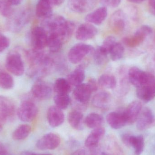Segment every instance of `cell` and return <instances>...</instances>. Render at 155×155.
I'll use <instances>...</instances> for the list:
<instances>
[{
  "label": "cell",
  "instance_id": "cell-34",
  "mask_svg": "<svg viewBox=\"0 0 155 155\" xmlns=\"http://www.w3.org/2000/svg\"><path fill=\"white\" fill-rule=\"evenodd\" d=\"M14 81L12 77L5 72H0V87L4 89H11L13 87Z\"/></svg>",
  "mask_w": 155,
  "mask_h": 155
},
{
  "label": "cell",
  "instance_id": "cell-26",
  "mask_svg": "<svg viewBox=\"0 0 155 155\" xmlns=\"http://www.w3.org/2000/svg\"><path fill=\"white\" fill-rule=\"evenodd\" d=\"M63 40L56 34L50 33L48 35L47 46L52 52L59 51L62 47Z\"/></svg>",
  "mask_w": 155,
  "mask_h": 155
},
{
  "label": "cell",
  "instance_id": "cell-3",
  "mask_svg": "<svg viewBox=\"0 0 155 155\" xmlns=\"http://www.w3.org/2000/svg\"><path fill=\"white\" fill-rule=\"evenodd\" d=\"M95 49L92 45L79 43L74 45L68 53L69 61L73 64L80 62L84 58L90 53H93Z\"/></svg>",
  "mask_w": 155,
  "mask_h": 155
},
{
  "label": "cell",
  "instance_id": "cell-52",
  "mask_svg": "<svg viewBox=\"0 0 155 155\" xmlns=\"http://www.w3.org/2000/svg\"><path fill=\"white\" fill-rule=\"evenodd\" d=\"M155 126V117H154V119L153 123V125H152V126Z\"/></svg>",
  "mask_w": 155,
  "mask_h": 155
},
{
  "label": "cell",
  "instance_id": "cell-6",
  "mask_svg": "<svg viewBox=\"0 0 155 155\" xmlns=\"http://www.w3.org/2000/svg\"><path fill=\"white\" fill-rule=\"evenodd\" d=\"M60 136L55 133H50L44 135L36 143V147L41 150H52L57 148L61 144Z\"/></svg>",
  "mask_w": 155,
  "mask_h": 155
},
{
  "label": "cell",
  "instance_id": "cell-8",
  "mask_svg": "<svg viewBox=\"0 0 155 155\" xmlns=\"http://www.w3.org/2000/svg\"><path fill=\"white\" fill-rule=\"evenodd\" d=\"M31 93L37 99L47 100L51 97L52 90L48 83L41 80H38L33 85Z\"/></svg>",
  "mask_w": 155,
  "mask_h": 155
},
{
  "label": "cell",
  "instance_id": "cell-39",
  "mask_svg": "<svg viewBox=\"0 0 155 155\" xmlns=\"http://www.w3.org/2000/svg\"><path fill=\"white\" fill-rule=\"evenodd\" d=\"M10 44V41L8 37L0 34V52L7 49Z\"/></svg>",
  "mask_w": 155,
  "mask_h": 155
},
{
  "label": "cell",
  "instance_id": "cell-41",
  "mask_svg": "<svg viewBox=\"0 0 155 155\" xmlns=\"http://www.w3.org/2000/svg\"><path fill=\"white\" fill-rule=\"evenodd\" d=\"M87 84L91 88L92 92H96L97 91L98 88V87H97L98 83H97L96 81L94 78H91L89 79Z\"/></svg>",
  "mask_w": 155,
  "mask_h": 155
},
{
  "label": "cell",
  "instance_id": "cell-46",
  "mask_svg": "<svg viewBox=\"0 0 155 155\" xmlns=\"http://www.w3.org/2000/svg\"><path fill=\"white\" fill-rule=\"evenodd\" d=\"M12 5H18L22 2L23 0H7Z\"/></svg>",
  "mask_w": 155,
  "mask_h": 155
},
{
  "label": "cell",
  "instance_id": "cell-24",
  "mask_svg": "<svg viewBox=\"0 0 155 155\" xmlns=\"http://www.w3.org/2000/svg\"><path fill=\"white\" fill-rule=\"evenodd\" d=\"M106 149L110 155H124L123 151L116 137L114 136H108L105 142Z\"/></svg>",
  "mask_w": 155,
  "mask_h": 155
},
{
  "label": "cell",
  "instance_id": "cell-9",
  "mask_svg": "<svg viewBox=\"0 0 155 155\" xmlns=\"http://www.w3.org/2000/svg\"><path fill=\"white\" fill-rule=\"evenodd\" d=\"M7 23L8 29L13 32L20 31L28 21V13L25 11H20L16 14L12 15L9 18Z\"/></svg>",
  "mask_w": 155,
  "mask_h": 155
},
{
  "label": "cell",
  "instance_id": "cell-40",
  "mask_svg": "<svg viewBox=\"0 0 155 155\" xmlns=\"http://www.w3.org/2000/svg\"><path fill=\"white\" fill-rule=\"evenodd\" d=\"M121 0H104V3L107 6L116 8L120 5Z\"/></svg>",
  "mask_w": 155,
  "mask_h": 155
},
{
  "label": "cell",
  "instance_id": "cell-11",
  "mask_svg": "<svg viewBox=\"0 0 155 155\" xmlns=\"http://www.w3.org/2000/svg\"><path fill=\"white\" fill-rule=\"evenodd\" d=\"M97 33L96 27L92 24L87 22L78 26L75 33V36L78 41H86L93 39Z\"/></svg>",
  "mask_w": 155,
  "mask_h": 155
},
{
  "label": "cell",
  "instance_id": "cell-19",
  "mask_svg": "<svg viewBox=\"0 0 155 155\" xmlns=\"http://www.w3.org/2000/svg\"><path fill=\"white\" fill-rule=\"evenodd\" d=\"M105 129L102 127L93 129L85 142L86 147L90 149L98 146L99 141L104 136Z\"/></svg>",
  "mask_w": 155,
  "mask_h": 155
},
{
  "label": "cell",
  "instance_id": "cell-14",
  "mask_svg": "<svg viewBox=\"0 0 155 155\" xmlns=\"http://www.w3.org/2000/svg\"><path fill=\"white\" fill-rule=\"evenodd\" d=\"M154 116L149 108L145 107L142 109L137 120V127L138 130L143 131L152 127Z\"/></svg>",
  "mask_w": 155,
  "mask_h": 155
},
{
  "label": "cell",
  "instance_id": "cell-22",
  "mask_svg": "<svg viewBox=\"0 0 155 155\" xmlns=\"http://www.w3.org/2000/svg\"><path fill=\"white\" fill-rule=\"evenodd\" d=\"M52 7L49 0H39L36 6V15L44 19L48 18L53 15Z\"/></svg>",
  "mask_w": 155,
  "mask_h": 155
},
{
  "label": "cell",
  "instance_id": "cell-35",
  "mask_svg": "<svg viewBox=\"0 0 155 155\" xmlns=\"http://www.w3.org/2000/svg\"><path fill=\"white\" fill-rule=\"evenodd\" d=\"M124 53V48L122 44L116 42L110 51L109 54L112 61H115L120 60Z\"/></svg>",
  "mask_w": 155,
  "mask_h": 155
},
{
  "label": "cell",
  "instance_id": "cell-50",
  "mask_svg": "<svg viewBox=\"0 0 155 155\" xmlns=\"http://www.w3.org/2000/svg\"><path fill=\"white\" fill-rule=\"evenodd\" d=\"M21 155H39L34 153H31L29 152H25L23 153Z\"/></svg>",
  "mask_w": 155,
  "mask_h": 155
},
{
  "label": "cell",
  "instance_id": "cell-33",
  "mask_svg": "<svg viewBox=\"0 0 155 155\" xmlns=\"http://www.w3.org/2000/svg\"><path fill=\"white\" fill-rule=\"evenodd\" d=\"M54 100L55 106L61 110L66 109L71 103V98L69 94H57L54 96Z\"/></svg>",
  "mask_w": 155,
  "mask_h": 155
},
{
  "label": "cell",
  "instance_id": "cell-10",
  "mask_svg": "<svg viewBox=\"0 0 155 155\" xmlns=\"http://www.w3.org/2000/svg\"><path fill=\"white\" fill-rule=\"evenodd\" d=\"M97 3V0H69L70 10L77 13H84L93 10Z\"/></svg>",
  "mask_w": 155,
  "mask_h": 155
},
{
  "label": "cell",
  "instance_id": "cell-13",
  "mask_svg": "<svg viewBox=\"0 0 155 155\" xmlns=\"http://www.w3.org/2000/svg\"><path fill=\"white\" fill-rule=\"evenodd\" d=\"M127 17L122 10L116 11L110 19V25L114 31L121 32L124 30L126 25Z\"/></svg>",
  "mask_w": 155,
  "mask_h": 155
},
{
  "label": "cell",
  "instance_id": "cell-51",
  "mask_svg": "<svg viewBox=\"0 0 155 155\" xmlns=\"http://www.w3.org/2000/svg\"><path fill=\"white\" fill-rule=\"evenodd\" d=\"M100 155H110L107 153H102Z\"/></svg>",
  "mask_w": 155,
  "mask_h": 155
},
{
  "label": "cell",
  "instance_id": "cell-37",
  "mask_svg": "<svg viewBox=\"0 0 155 155\" xmlns=\"http://www.w3.org/2000/svg\"><path fill=\"white\" fill-rule=\"evenodd\" d=\"M12 6L7 0H0V14L4 17L10 18L14 13Z\"/></svg>",
  "mask_w": 155,
  "mask_h": 155
},
{
  "label": "cell",
  "instance_id": "cell-25",
  "mask_svg": "<svg viewBox=\"0 0 155 155\" xmlns=\"http://www.w3.org/2000/svg\"><path fill=\"white\" fill-rule=\"evenodd\" d=\"M85 77V73L84 67L80 65L68 75L67 80L71 85L76 87L83 83Z\"/></svg>",
  "mask_w": 155,
  "mask_h": 155
},
{
  "label": "cell",
  "instance_id": "cell-43",
  "mask_svg": "<svg viewBox=\"0 0 155 155\" xmlns=\"http://www.w3.org/2000/svg\"><path fill=\"white\" fill-rule=\"evenodd\" d=\"M131 135L128 134H124L122 136V142L127 146L130 147L129 144V139H130V136Z\"/></svg>",
  "mask_w": 155,
  "mask_h": 155
},
{
  "label": "cell",
  "instance_id": "cell-15",
  "mask_svg": "<svg viewBox=\"0 0 155 155\" xmlns=\"http://www.w3.org/2000/svg\"><path fill=\"white\" fill-rule=\"evenodd\" d=\"M107 121L110 127L114 129H119L127 124L125 112H113L107 116Z\"/></svg>",
  "mask_w": 155,
  "mask_h": 155
},
{
  "label": "cell",
  "instance_id": "cell-20",
  "mask_svg": "<svg viewBox=\"0 0 155 155\" xmlns=\"http://www.w3.org/2000/svg\"><path fill=\"white\" fill-rule=\"evenodd\" d=\"M111 99V95L109 92L106 91H100L93 97L92 104L97 108L106 109L109 106Z\"/></svg>",
  "mask_w": 155,
  "mask_h": 155
},
{
  "label": "cell",
  "instance_id": "cell-38",
  "mask_svg": "<svg viewBox=\"0 0 155 155\" xmlns=\"http://www.w3.org/2000/svg\"><path fill=\"white\" fill-rule=\"evenodd\" d=\"M93 54L95 62L97 64H103L107 60V55L102 52L99 49V47H97L96 50H94Z\"/></svg>",
  "mask_w": 155,
  "mask_h": 155
},
{
  "label": "cell",
  "instance_id": "cell-27",
  "mask_svg": "<svg viewBox=\"0 0 155 155\" xmlns=\"http://www.w3.org/2000/svg\"><path fill=\"white\" fill-rule=\"evenodd\" d=\"M104 118L102 116L95 113H92L87 115L84 119L86 125L91 129H95L102 127Z\"/></svg>",
  "mask_w": 155,
  "mask_h": 155
},
{
  "label": "cell",
  "instance_id": "cell-48",
  "mask_svg": "<svg viewBox=\"0 0 155 155\" xmlns=\"http://www.w3.org/2000/svg\"><path fill=\"white\" fill-rule=\"evenodd\" d=\"M150 7L155 12V0H148Z\"/></svg>",
  "mask_w": 155,
  "mask_h": 155
},
{
  "label": "cell",
  "instance_id": "cell-29",
  "mask_svg": "<svg viewBox=\"0 0 155 155\" xmlns=\"http://www.w3.org/2000/svg\"><path fill=\"white\" fill-rule=\"evenodd\" d=\"M130 147L134 149L135 153L137 155H140L143 153L144 148V139L142 135L130 136L129 139Z\"/></svg>",
  "mask_w": 155,
  "mask_h": 155
},
{
  "label": "cell",
  "instance_id": "cell-21",
  "mask_svg": "<svg viewBox=\"0 0 155 155\" xmlns=\"http://www.w3.org/2000/svg\"><path fill=\"white\" fill-rule=\"evenodd\" d=\"M68 119L69 124L74 129L77 130L84 129V119L82 112L76 110L72 111L69 113Z\"/></svg>",
  "mask_w": 155,
  "mask_h": 155
},
{
  "label": "cell",
  "instance_id": "cell-30",
  "mask_svg": "<svg viewBox=\"0 0 155 155\" xmlns=\"http://www.w3.org/2000/svg\"><path fill=\"white\" fill-rule=\"evenodd\" d=\"M97 83L101 87L113 89L116 87L117 80L114 75L105 74L99 77Z\"/></svg>",
  "mask_w": 155,
  "mask_h": 155
},
{
  "label": "cell",
  "instance_id": "cell-49",
  "mask_svg": "<svg viewBox=\"0 0 155 155\" xmlns=\"http://www.w3.org/2000/svg\"><path fill=\"white\" fill-rule=\"evenodd\" d=\"M130 2L134 3L140 4L143 2L145 0H127Z\"/></svg>",
  "mask_w": 155,
  "mask_h": 155
},
{
  "label": "cell",
  "instance_id": "cell-5",
  "mask_svg": "<svg viewBox=\"0 0 155 155\" xmlns=\"http://www.w3.org/2000/svg\"><path fill=\"white\" fill-rule=\"evenodd\" d=\"M31 38L33 50L42 51L47 46L48 34L42 26H36L32 29Z\"/></svg>",
  "mask_w": 155,
  "mask_h": 155
},
{
  "label": "cell",
  "instance_id": "cell-7",
  "mask_svg": "<svg viewBox=\"0 0 155 155\" xmlns=\"http://www.w3.org/2000/svg\"><path fill=\"white\" fill-rule=\"evenodd\" d=\"M15 113V106L10 98L0 95V125L12 118Z\"/></svg>",
  "mask_w": 155,
  "mask_h": 155
},
{
  "label": "cell",
  "instance_id": "cell-32",
  "mask_svg": "<svg viewBox=\"0 0 155 155\" xmlns=\"http://www.w3.org/2000/svg\"><path fill=\"white\" fill-rule=\"evenodd\" d=\"M31 127L28 124H22L15 129L12 134V138L15 140H21L26 138L31 132Z\"/></svg>",
  "mask_w": 155,
  "mask_h": 155
},
{
  "label": "cell",
  "instance_id": "cell-12",
  "mask_svg": "<svg viewBox=\"0 0 155 155\" xmlns=\"http://www.w3.org/2000/svg\"><path fill=\"white\" fill-rule=\"evenodd\" d=\"M47 118L49 125L56 127L62 124L64 121V115L62 110L56 106L50 107L47 113Z\"/></svg>",
  "mask_w": 155,
  "mask_h": 155
},
{
  "label": "cell",
  "instance_id": "cell-23",
  "mask_svg": "<svg viewBox=\"0 0 155 155\" xmlns=\"http://www.w3.org/2000/svg\"><path fill=\"white\" fill-rule=\"evenodd\" d=\"M137 95L144 102H148L155 97V83L151 85L143 86L137 87Z\"/></svg>",
  "mask_w": 155,
  "mask_h": 155
},
{
  "label": "cell",
  "instance_id": "cell-18",
  "mask_svg": "<svg viewBox=\"0 0 155 155\" xmlns=\"http://www.w3.org/2000/svg\"><path fill=\"white\" fill-rule=\"evenodd\" d=\"M107 10L106 7H101L96 9L86 15L85 21L87 22L95 25H100L106 19Z\"/></svg>",
  "mask_w": 155,
  "mask_h": 155
},
{
  "label": "cell",
  "instance_id": "cell-36",
  "mask_svg": "<svg viewBox=\"0 0 155 155\" xmlns=\"http://www.w3.org/2000/svg\"><path fill=\"white\" fill-rule=\"evenodd\" d=\"M116 42V40L114 37L109 36L104 40L102 45L98 47L102 52L107 55Z\"/></svg>",
  "mask_w": 155,
  "mask_h": 155
},
{
  "label": "cell",
  "instance_id": "cell-2",
  "mask_svg": "<svg viewBox=\"0 0 155 155\" xmlns=\"http://www.w3.org/2000/svg\"><path fill=\"white\" fill-rule=\"evenodd\" d=\"M38 109L32 101L24 100L17 111V115L21 121L28 123L32 121L37 116Z\"/></svg>",
  "mask_w": 155,
  "mask_h": 155
},
{
  "label": "cell",
  "instance_id": "cell-44",
  "mask_svg": "<svg viewBox=\"0 0 155 155\" xmlns=\"http://www.w3.org/2000/svg\"><path fill=\"white\" fill-rule=\"evenodd\" d=\"M128 12H129V15L132 17V18L134 19H135L137 14V10L136 8H135L134 6L131 7L128 10Z\"/></svg>",
  "mask_w": 155,
  "mask_h": 155
},
{
  "label": "cell",
  "instance_id": "cell-53",
  "mask_svg": "<svg viewBox=\"0 0 155 155\" xmlns=\"http://www.w3.org/2000/svg\"><path fill=\"white\" fill-rule=\"evenodd\" d=\"M39 155H52L51 154H41Z\"/></svg>",
  "mask_w": 155,
  "mask_h": 155
},
{
  "label": "cell",
  "instance_id": "cell-1",
  "mask_svg": "<svg viewBox=\"0 0 155 155\" xmlns=\"http://www.w3.org/2000/svg\"><path fill=\"white\" fill-rule=\"evenodd\" d=\"M128 79L130 83L137 88L143 86L151 85L155 83V77L153 74L136 67H132L129 70Z\"/></svg>",
  "mask_w": 155,
  "mask_h": 155
},
{
  "label": "cell",
  "instance_id": "cell-4",
  "mask_svg": "<svg viewBox=\"0 0 155 155\" xmlns=\"http://www.w3.org/2000/svg\"><path fill=\"white\" fill-rule=\"evenodd\" d=\"M5 67L12 74L21 76L25 71L24 64L21 55L18 53H11L5 60Z\"/></svg>",
  "mask_w": 155,
  "mask_h": 155
},
{
  "label": "cell",
  "instance_id": "cell-47",
  "mask_svg": "<svg viewBox=\"0 0 155 155\" xmlns=\"http://www.w3.org/2000/svg\"><path fill=\"white\" fill-rule=\"evenodd\" d=\"M6 152L7 151L5 147L0 143V155H6Z\"/></svg>",
  "mask_w": 155,
  "mask_h": 155
},
{
  "label": "cell",
  "instance_id": "cell-42",
  "mask_svg": "<svg viewBox=\"0 0 155 155\" xmlns=\"http://www.w3.org/2000/svg\"><path fill=\"white\" fill-rule=\"evenodd\" d=\"M71 155H90V152H88L85 148H82L78 149Z\"/></svg>",
  "mask_w": 155,
  "mask_h": 155
},
{
  "label": "cell",
  "instance_id": "cell-17",
  "mask_svg": "<svg viewBox=\"0 0 155 155\" xmlns=\"http://www.w3.org/2000/svg\"><path fill=\"white\" fill-rule=\"evenodd\" d=\"M142 110V104L140 101H134L130 103L124 111L127 124H132L136 122Z\"/></svg>",
  "mask_w": 155,
  "mask_h": 155
},
{
  "label": "cell",
  "instance_id": "cell-28",
  "mask_svg": "<svg viewBox=\"0 0 155 155\" xmlns=\"http://www.w3.org/2000/svg\"><path fill=\"white\" fill-rule=\"evenodd\" d=\"M54 90L57 94H69L71 91V85L65 78H60L54 82Z\"/></svg>",
  "mask_w": 155,
  "mask_h": 155
},
{
  "label": "cell",
  "instance_id": "cell-16",
  "mask_svg": "<svg viewBox=\"0 0 155 155\" xmlns=\"http://www.w3.org/2000/svg\"><path fill=\"white\" fill-rule=\"evenodd\" d=\"M92 93L87 83H82L75 87L73 91V96L78 103L85 104L90 99Z\"/></svg>",
  "mask_w": 155,
  "mask_h": 155
},
{
  "label": "cell",
  "instance_id": "cell-31",
  "mask_svg": "<svg viewBox=\"0 0 155 155\" xmlns=\"http://www.w3.org/2000/svg\"><path fill=\"white\" fill-rule=\"evenodd\" d=\"M146 37L141 33L137 31L133 36L124 38L123 41L127 46L133 48L141 45L144 41Z\"/></svg>",
  "mask_w": 155,
  "mask_h": 155
},
{
  "label": "cell",
  "instance_id": "cell-45",
  "mask_svg": "<svg viewBox=\"0 0 155 155\" xmlns=\"http://www.w3.org/2000/svg\"><path fill=\"white\" fill-rule=\"evenodd\" d=\"M65 0H49L51 5L53 6H59L62 4Z\"/></svg>",
  "mask_w": 155,
  "mask_h": 155
}]
</instances>
